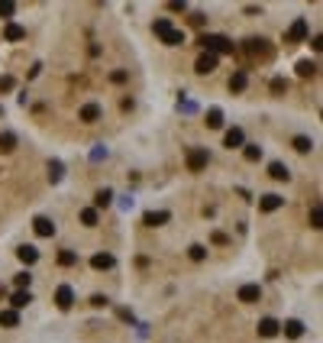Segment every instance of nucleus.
Returning <instances> with one entry per match:
<instances>
[{"label":"nucleus","mask_w":323,"mask_h":343,"mask_svg":"<svg viewBox=\"0 0 323 343\" xmlns=\"http://www.w3.org/2000/svg\"><path fill=\"white\" fill-rule=\"evenodd\" d=\"M197 42L204 46V52H210V55H217V58H220V55H230V52H233V42L226 39V36H213V33H204Z\"/></svg>","instance_id":"f257e3e1"},{"label":"nucleus","mask_w":323,"mask_h":343,"mask_svg":"<svg viewBox=\"0 0 323 343\" xmlns=\"http://www.w3.org/2000/svg\"><path fill=\"white\" fill-rule=\"evenodd\" d=\"M207 162H210V152H207V149H191V152H188V169L191 172H204L207 169Z\"/></svg>","instance_id":"f03ea898"},{"label":"nucleus","mask_w":323,"mask_h":343,"mask_svg":"<svg viewBox=\"0 0 323 343\" xmlns=\"http://www.w3.org/2000/svg\"><path fill=\"white\" fill-rule=\"evenodd\" d=\"M55 304L62 307V311H68V307L75 304V288L71 285H58L55 288Z\"/></svg>","instance_id":"7ed1b4c3"},{"label":"nucleus","mask_w":323,"mask_h":343,"mask_svg":"<svg viewBox=\"0 0 323 343\" xmlns=\"http://www.w3.org/2000/svg\"><path fill=\"white\" fill-rule=\"evenodd\" d=\"M307 39V20L298 16V20L291 23V29H288V42H304Z\"/></svg>","instance_id":"20e7f679"},{"label":"nucleus","mask_w":323,"mask_h":343,"mask_svg":"<svg viewBox=\"0 0 323 343\" xmlns=\"http://www.w3.org/2000/svg\"><path fill=\"white\" fill-rule=\"evenodd\" d=\"M217 61H220L217 55H210V52H204V55H200V58L194 61V72H197V75H210L213 68H217Z\"/></svg>","instance_id":"39448f33"},{"label":"nucleus","mask_w":323,"mask_h":343,"mask_svg":"<svg viewBox=\"0 0 323 343\" xmlns=\"http://www.w3.org/2000/svg\"><path fill=\"white\" fill-rule=\"evenodd\" d=\"M223 146H226V149H239V146H246V136H242V130H239V127L226 130V136H223Z\"/></svg>","instance_id":"423d86ee"},{"label":"nucleus","mask_w":323,"mask_h":343,"mask_svg":"<svg viewBox=\"0 0 323 343\" xmlns=\"http://www.w3.org/2000/svg\"><path fill=\"white\" fill-rule=\"evenodd\" d=\"M278 330H281V324L275 318H262L259 321V337H278Z\"/></svg>","instance_id":"0eeeda50"},{"label":"nucleus","mask_w":323,"mask_h":343,"mask_svg":"<svg viewBox=\"0 0 323 343\" xmlns=\"http://www.w3.org/2000/svg\"><path fill=\"white\" fill-rule=\"evenodd\" d=\"M281 204H284L281 195H265V198L259 201V210H262V214H272V210H278Z\"/></svg>","instance_id":"6e6552de"},{"label":"nucleus","mask_w":323,"mask_h":343,"mask_svg":"<svg viewBox=\"0 0 323 343\" xmlns=\"http://www.w3.org/2000/svg\"><path fill=\"white\" fill-rule=\"evenodd\" d=\"M32 230H36V236H55V224H52L49 217H36V221H32Z\"/></svg>","instance_id":"1a4fd4ad"},{"label":"nucleus","mask_w":323,"mask_h":343,"mask_svg":"<svg viewBox=\"0 0 323 343\" xmlns=\"http://www.w3.org/2000/svg\"><path fill=\"white\" fill-rule=\"evenodd\" d=\"M142 221H146V227H162V224L171 221V214H168V210H149Z\"/></svg>","instance_id":"9d476101"},{"label":"nucleus","mask_w":323,"mask_h":343,"mask_svg":"<svg viewBox=\"0 0 323 343\" xmlns=\"http://www.w3.org/2000/svg\"><path fill=\"white\" fill-rule=\"evenodd\" d=\"M259 298H262V288H259V285H242V288H239V301L256 304Z\"/></svg>","instance_id":"9b49d317"},{"label":"nucleus","mask_w":323,"mask_h":343,"mask_svg":"<svg viewBox=\"0 0 323 343\" xmlns=\"http://www.w3.org/2000/svg\"><path fill=\"white\" fill-rule=\"evenodd\" d=\"M16 256H20V262L32 266V262H39V250H36V246H20V250H16Z\"/></svg>","instance_id":"f8f14e48"},{"label":"nucleus","mask_w":323,"mask_h":343,"mask_svg":"<svg viewBox=\"0 0 323 343\" xmlns=\"http://www.w3.org/2000/svg\"><path fill=\"white\" fill-rule=\"evenodd\" d=\"M4 39H7V42H20V39H26V29H23V26H16V23H7Z\"/></svg>","instance_id":"ddd939ff"},{"label":"nucleus","mask_w":323,"mask_h":343,"mask_svg":"<svg viewBox=\"0 0 323 343\" xmlns=\"http://www.w3.org/2000/svg\"><path fill=\"white\" fill-rule=\"evenodd\" d=\"M78 117H81L84 123H94V120H100V107H97V104H84Z\"/></svg>","instance_id":"4468645a"},{"label":"nucleus","mask_w":323,"mask_h":343,"mask_svg":"<svg viewBox=\"0 0 323 343\" xmlns=\"http://www.w3.org/2000/svg\"><path fill=\"white\" fill-rule=\"evenodd\" d=\"M268 175H272L275 181H288V178H291L288 165H281V162H272V165H268Z\"/></svg>","instance_id":"2eb2a0df"},{"label":"nucleus","mask_w":323,"mask_h":343,"mask_svg":"<svg viewBox=\"0 0 323 343\" xmlns=\"http://www.w3.org/2000/svg\"><path fill=\"white\" fill-rule=\"evenodd\" d=\"M113 262H117V259H113L110 253H97V256H91V266L94 269H113Z\"/></svg>","instance_id":"dca6fc26"},{"label":"nucleus","mask_w":323,"mask_h":343,"mask_svg":"<svg viewBox=\"0 0 323 343\" xmlns=\"http://www.w3.org/2000/svg\"><path fill=\"white\" fill-rule=\"evenodd\" d=\"M281 327H284V337H291V340L304 337V324L301 321H288V324H281Z\"/></svg>","instance_id":"f3484780"},{"label":"nucleus","mask_w":323,"mask_h":343,"mask_svg":"<svg viewBox=\"0 0 323 343\" xmlns=\"http://www.w3.org/2000/svg\"><path fill=\"white\" fill-rule=\"evenodd\" d=\"M246 84H249V75H246V72H236V75L230 78V91H236V94L246 91Z\"/></svg>","instance_id":"a211bd4d"},{"label":"nucleus","mask_w":323,"mask_h":343,"mask_svg":"<svg viewBox=\"0 0 323 343\" xmlns=\"http://www.w3.org/2000/svg\"><path fill=\"white\" fill-rule=\"evenodd\" d=\"M207 127H210V130H220V127H223V110H220V107H210V110H207Z\"/></svg>","instance_id":"6ab92c4d"},{"label":"nucleus","mask_w":323,"mask_h":343,"mask_svg":"<svg viewBox=\"0 0 323 343\" xmlns=\"http://www.w3.org/2000/svg\"><path fill=\"white\" fill-rule=\"evenodd\" d=\"M110 201H113V191L110 188H100L97 195H94V210H97V207H110Z\"/></svg>","instance_id":"aec40b11"},{"label":"nucleus","mask_w":323,"mask_h":343,"mask_svg":"<svg viewBox=\"0 0 323 343\" xmlns=\"http://www.w3.org/2000/svg\"><path fill=\"white\" fill-rule=\"evenodd\" d=\"M298 75L301 78H313V75H317V61H310V58L298 61Z\"/></svg>","instance_id":"412c9836"},{"label":"nucleus","mask_w":323,"mask_h":343,"mask_svg":"<svg viewBox=\"0 0 323 343\" xmlns=\"http://www.w3.org/2000/svg\"><path fill=\"white\" fill-rule=\"evenodd\" d=\"M242 155H246L249 162H259L262 159V146L259 143H246V146H242Z\"/></svg>","instance_id":"4be33fe9"},{"label":"nucleus","mask_w":323,"mask_h":343,"mask_svg":"<svg viewBox=\"0 0 323 343\" xmlns=\"http://www.w3.org/2000/svg\"><path fill=\"white\" fill-rule=\"evenodd\" d=\"M29 301H32V295H29V292H13V298H10L13 311H20V307H26Z\"/></svg>","instance_id":"5701e85b"},{"label":"nucleus","mask_w":323,"mask_h":343,"mask_svg":"<svg viewBox=\"0 0 323 343\" xmlns=\"http://www.w3.org/2000/svg\"><path fill=\"white\" fill-rule=\"evenodd\" d=\"M97 221H100V214H97L94 207H84V210H81V224H84V227H97Z\"/></svg>","instance_id":"b1692460"},{"label":"nucleus","mask_w":323,"mask_h":343,"mask_svg":"<svg viewBox=\"0 0 323 343\" xmlns=\"http://www.w3.org/2000/svg\"><path fill=\"white\" fill-rule=\"evenodd\" d=\"M162 39H165V46H181V42H185V33H181V29H168Z\"/></svg>","instance_id":"393cba45"},{"label":"nucleus","mask_w":323,"mask_h":343,"mask_svg":"<svg viewBox=\"0 0 323 343\" xmlns=\"http://www.w3.org/2000/svg\"><path fill=\"white\" fill-rule=\"evenodd\" d=\"M0 324H4V327H16V324H20V314H16L13 307L10 311H0Z\"/></svg>","instance_id":"a878e982"},{"label":"nucleus","mask_w":323,"mask_h":343,"mask_svg":"<svg viewBox=\"0 0 323 343\" xmlns=\"http://www.w3.org/2000/svg\"><path fill=\"white\" fill-rule=\"evenodd\" d=\"M58 266H78V253L75 250H62L58 253Z\"/></svg>","instance_id":"bb28decb"},{"label":"nucleus","mask_w":323,"mask_h":343,"mask_svg":"<svg viewBox=\"0 0 323 343\" xmlns=\"http://www.w3.org/2000/svg\"><path fill=\"white\" fill-rule=\"evenodd\" d=\"M252 55H268V46H265V39H249V46H246Z\"/></svg>","instance_id":"cd10ccee"},{"label":"nucleus","mask_w":323,"mask_h":343,"mask_svg":"<svg viewBox=\"0 0 323 343\" xmlns=\"http://www.w3.org/2000/svg\"><path fill=\"white\" fill-rule=\"evenodd\" d=\"M188 256L194 259V262H204V259H207V246H200V243H194V246H191V250H188Z\"/></svg>","instance_id":"c85d7f7f"},{"label":"nucleus","mask_w":323,"mask_h":343,"mask_svg":"<svg viewBox=\"0 0 323 343\" xmlns=\"http://www.w3.org/2000/svg\"><path fill=\"white\" fill-rule=\"evenodd\" d=\"M62 175H65V165L62 162H49V178L52 181H62Z\"/></svg>","instance_id":"c756f323"},{"label":"nucleus","mask_w":323,"mask_h":343,"mask_svg":"<svg viewBox=\"0 0 323 343\" xmlns=\"http://www.w3.org/2000/svg\"><path fill=\"white\" fill-rule=\"evenodd\" d=\"M13 146H16V136H13V133H4V136H0V152H13Z\"/></svg>","instance_id":"7c9ffc66"},{"label":"nucleus","mask_w":323,"mask_h":343,"mask_svg":"<svg viewBox=\"0 0 323 343\" xmlns=\"http://www.w3.org/2000/svg\"><path fill=\"white\" fill-rule=\"evenodd\" d=\"M294 149H298V152H310L313 143H310L307 136H294Z\"/></svg>","instance_id":"2f4dec72"},{"label":"nucleus","mask_w":323,"mask_h":343,"mask_svg":"<svg viewBox=\"0 0 323 343\" xmlns=\"http://www.w3.org/2000/svg\"><path fill=\"white\" fill-rule=\"evenodd\" d=\"M152 29H155V36H165V33H168V29H174V26H171V20H155V26H152Z\"/></svg>","instance_id":"473e14b6"},{"label":"nucleus","mask_w":323,"mask_h":343,"mask_svg":"<svg viewBox=\"0 0 323 343\" xmlns=\"http://www.w3.org/2000/svg\"><path fill=\"white\" fill-rule=\"evenodd\" d=\"M16 13V4H10V0H0V16H13Z\"/></svg>","instance_id":"72a5a7b5"},{"label":"nucleus","mask_w":323,"mask_h":343,"mask_svg":"<svg viewBox=\"0 0 323 343\" xmlns=\"http://www.w3.org/2000/svg\"><path fill=\"white\" fill-rule=\"evenodd\" d=\"M310 227L320 230V204H313V210H310Z\"/></svg>","instance_id":"f704fd0d"},{"label":"nucleus","mask_w":323,"mask_h":343,"mask_svg":"<svg viewBox=\"0 0 323 343\" xmlns=\"http://www.w3.org/2000/svg\"><path fill=\"white\" fill-rule=\"evenodd\" d=\"M272 91H275V94H284V91H288V81H284V78H275V81H272Z\"/></svg>","instance_id":"c9c22d12"},{"label":"nucleus","mask_w":323,"mask_h":343,"mask_svg":"<svg viewBox=\"0 0 323 343\" xmlns=\"http://www.w3.org/2000/svg\"><path fill=\"white\" fill-rule=\"evenodd\" d=\"M91 304H94V307H107L110 301H107V298H103V295H94V298H91Z\"/></svg>","instance_id":"e433bc0d"},{"label":"nucleus","mask_w":323,"mask_h":343,"mask_svg":"<svg viewBox=\"0 0 323 343\" xmlns=\"http://www.w3.org/2000/svg\"><path fill=\"white\" fill-rule=\"evenodd\" d=\"M110 81H113V84H123V81H126V72H113Z\"/></svg>","instance_id":"4c0bfd02"},{"label":"nucleus","mask_w":323,"mask_h":343,"mask_svg":"<svg viewBox=\"0 0 323 343\" xmlns=\"http://www.w3.org/2000/svg\"><path fill=\"white\" fill-rule=\"evenodd\" d=\"M0 113H4V110H0Z\"/></svg>","instance_id":"58836bf2"}]
</instances>
